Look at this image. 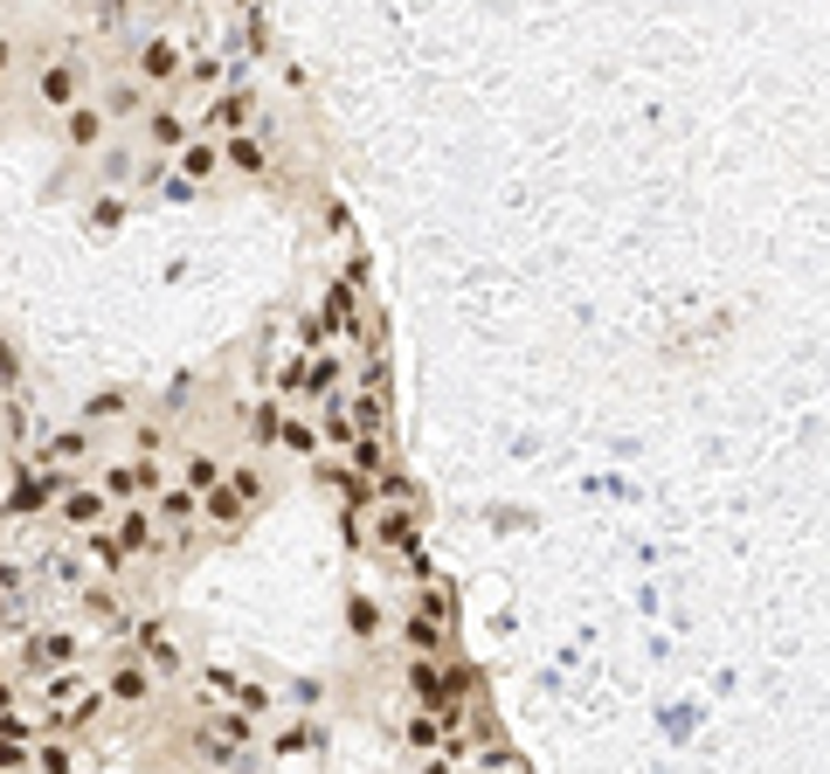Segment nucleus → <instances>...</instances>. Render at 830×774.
Here are the masks:
<instances>
[{"label": "nucleus", "mask_w": 830, "mask_h": 774, "mask_svg": "<svg viewBox=\"0 0 830 774\" xmlns=\"http://www.w3.org/2000/svg\"><path fill=\"white\" fill-rule=\"evenodd\" d=\"M104 698H111V706H146V698H153V664H139V657H118V664H111Z\"/></svg>", "instance_id": "nucleus-8"}, {"label": "nucleus", "mask_w": 830, "mask_h": 774, "mask_svg": "<svg viewBox=\"0 0 830 774\" xmlns=\"http://www.w3.org/2000/svg\"><path fill=\"white\" fill-rule=\"evenodd\" d=\"M222 166H236L242 180H263L271 174V145H263L256 131H229V139H222Z\"/></svg>", "instance_id": "nucleus-10"}, {"label": "nucleus", "mask_w": 830, "mask_h": 774, "mask_svg": "<svg viewBox=\"0 0 830 774\" xmlns=\"http://www.w3.org/2000/svg\"><path fill=\"white\" fill-rule=\"evenodd\" d=\"M104 484H70V491H55V512H63L70 525H98L104 519Z\"/></svg>", "instance_id": "nucleus-14"}, {"label": "nucleus", "mask_w": 830, "mask_h": 774, "mask_svg": "<svg viewBox=\"0 0 830 774\" xmlns=\"http://www.w3.org/2000/svg\"><path fill=\"white\" fill-rule=\"evenodd\" d=\"M277 753H318V733H305V726H291L285 740H277Z\"/></svg>", "instance_id": "nucleus-26"}, {"label": "nucleus", "mask_w": 830, "mask_h": 774, "mask_svg": "<svg viewBox=\"0 0 830 774\" xmlns=\"http://www.w3.org/2000/svg\"><path fill=\"white\" fill-rule=\"evenodd\" d=\"M277 443L291 449V457H318V422H305V415H285V422H277Z\"/></svg>", "instance_id": "nucleus-19"}, {"label": "nucleus", "mask_w": 830, "mask_h": 774, "mask_svg": "<svg viewBox=\"0 0 830 774\" xmlns=\"http://www.w3.org/2000/svg\"><path fill=\"white\" fill-rule=\"evenodd\" d=\"M201 691H208V698H229L236 712H263V691H256V685H242V677H236V671H222V664H208V671H201Z\"/></svg>", "instance_id": "nucleus-13"}, {"label": "nucleus", "mask_w": 830, "mask_h": 774, "mask_svg": "<svg viewBox=\"0 0 830 774\" xmlns=\"http://www.w3.org/2000/svg\"><path fill=\"white\" fill-rule=\"evenodd\" d=\"M55 491H63L55 478H14V491L0 498V512H8V519H35V512H49V505H55Z\"/></svg>", "instance_id": "nucleus-11"}, {"label": "nucleus", "mask_w": 830, "mask_h": 774, "mask_svg": "<svg viewBox=\"0 0 830 774\" xmlns=\"http://www.w3.org/2000/svg\"><path fill=\"white\" fill-rule=\"evenodd\" d=\"M90 221H98V229H118V221H125V201H118V194H104L98 207H90Z\"/></svg>", "instance_id": "nucleus-25"}, {"label": "nucleus", "mask_w": 830, "mask_h": 774, "mask_svg": "<svg viewBox=\"0 0 830 774\" xmlns=\"http://www.w3.org/2000/svg\"><path fill=\"white\" fill-rule=\"evenodd\" d=\"M104 125H111V118H104V104H84V98H77V104L63 111V139L77 145V153H90V145H104Z\"/></svg>", "instance_id": "nucleus-12"}, {"label": "nucleus", "mask_w": 830, "mask_h": 774, "mask_svg": "<svg viewBox=\"0 0 830 774\" xmlns=\"http://www.w3.org/2000/svg\"><path fill=\"white\" fill-rule=\"evenodd\" d=\"M35 98H42L49 111H70L84 98V77H77V63H49L42 69V84H35Z\"/></svg>", "instance_id": "nucleus-15"}, {"label": "nucleus", "mask_w": 830, "mask_h": 774, "mask_svg": "<svg viewBox=\"0 0 830 774\" xmlns=\"http://www.w3.org/2000/svg\"><path fill=\"white\" fill-rule=\"evenodd\" d=\"M153 491H160V464L153 457H131V464L104 470V498L111 505H139V498H153Z\"/></svg>", "instance_id": "nucleus-4"}, {"label": "nucleus", "mask_w": 830, "mask_h": 774, "mask_svg": "<svg viewBox=\"0 0 830 774\" xmlns=\"http://www.w3.org/2000/svg\"><path fill=\"white\" fill-rule=\"evenodd\" d=\"M180 69H187V49L174 42V35H153V42H139V77L146 90H160V84H180Z\"/></svg>", "instance_id": "nucleus-5"}, {"label": "nucleus", "mask_w": 830, "mask_h": 774, "mask_svg": "<svg viewBox=\"0 0 830 774\" xmlns=\"http://www.w3.org/2000/svg\"><path fill=\"white\" fill-rule=\"evenodd\" d=\"M146 139L174 153V145L187 139V111H180V104H153V111H146Z\"/></svg>", "instance_id": "nucleus-16"}, {"label": "nucleus", "mask_w": 830, "mask_h": 774, "mask_svg": "<svg viewBox=\"0 0 830 774\" xmlns=\"http://www.w3.org/2000/svg\"><path fill=\"white\" fill-rule=\"evenodd\" d=\"M277 422H285V408H277V402H256V415H250L256 449H271V443H277Z\"/></svg>", "instance_id": "nucleus-22"}, {"label": "nucleus", "mask_w": 830, "mask_h": 774, "mask_svg": "<svg viewBox=\"0 0 830 774\" xmlns=\"http://www.w3.org/2000/svg\"><path fill=\"white\" fill-rule=\"evenodd\" d=\"M402 733H408L415 753H443V712H437V706H415Z\"/></svg>", "instance_id": "nucleus-17"}, {"label": "nucleus", "mask_w": 830, "mask_h": 774, "mask_svg": "<svg viewBox=\"0 0 830 774\" xmlns=\"http://www.w3.org/2000/svg\"><path fill=\"white\" fill-rule=\"evenodd\" d=\"M208 125H215V131H250L256 125V90L250 84L215 90V98H208Z\"/></svg>", "instance_id": "nucleus-7"}, {"label": "nucleus", "mask_w": 830, "mask_h": 774, "mask_svg": "<svg viewBox=\"0 0 830 774\" xmlns=\"http://www.w3.org/2000/svg\"><path fill=\"white\" fill-rule=\"evenodd\" d=\"M180 77H187V90H215V84H222V55H194Z\"/></svg>", "instance_id": "nucleus-21"}, {"label": "nucleus", "mask_w": 830, "mask_h": 774, "mask_svg": "<svg viewBox=\"0 0 830 774\" xmlns=\"http://www.w3.org/2000/svg\"><path fill=\"white\" fill-rule=\"evenodd\" d=\"M215 478H222V464H215V457H187V464H180V484H194V491H208Z\"/></svg>", "instance_id": "nucleus-23"}, {"label": "nucleus", "mask_w": 830, "mask_h": 774, "mask_svg": "<svg viewBox=\"0 0 830 774\" xmlns=\"http://www.w3.org/2000/svg\"><path fill=\"white\" fill-rule=\"evenodd\" d=\"M8 706H14V691H8V685H0V720H8Z\"/></svg>", "instance_id": "nucleus-28"}, {"label": "nucleus", "mask_w": 830, "mask_h": 774, "mask_svg": "<svg viewBox=\"0 0 830 774\" xmlns=\"http://www.w3.org/2000/svg\"><path fill=\"white\" fill-rule=\"evenodd\" d=\"M77 657H84V636L77 630H35L28 644H22V671L28 677H49V671L77 664Z\"/></svg>", "instance_id": "nucleus-3"}, {"label": "nucleus", "mask_w": 830, "mask_h": 774, "mask_svg": "<svg viewBox=\"0 0 830 774\" xmlns=\"http://www.w3.org/2000/svg\"><path fill=\"white\" fill-rule=\"evenodd\" d=\"M256 498H263V470L256 464H236V470H222V478L201 491V519L208 525H236Z\"/></svg>", "instance_id": "nucleus-1"}, {"label": "nucleus", "mask_w": 830, "mask_h": 774, "mask_svg": "<svg viewBox=\"0 0 830 774\" xmlns=\"http://www.w3.org/2000/svg\"><path fill=\"white\" fill-rule=\"evenodd\" d=\"M153 540H160V519L146 512V498H139V505H125L118 525H111V546H118L125 560H139V554H153Z\"/></svg>", "instance_id": "nucleus-6"}, {"label": "nucleus", "mask_w": 830, "mask_h": 774, "mask_svg": "<svg viewBox=\"0 0 830 774\" xmlns=\"http://www.w3.org/2000/svg\"><path fill=\"white\" fill-rule=\"evenodd\" d=\"M8 69H14V42H8V35H0V77H8Z\"/></svg>", "instance_id": "nucleus-27"}, {"label": "nucleus", "mask_w": 830, "mask_h": 774, "mask_svg": "<svg viewBox=\"0 0 830 774\" xmlns=\"http://www.w3.org/2000/svg\"><path fill=\"white\" fill-rule=\"evenodd\" d=\"M98 104H104V118H139V111H146V84L139 77H118Z\"/></svg>", "instance_id": "nucleus-18"}, {"label": "nucleus", "mask_w": 830, "mask_h": 774, "mask_svg": "<svg viewBox=\"0 0 830 774\" xmlns=\"http://www.w3.org/2000/svg\"><path fill=\"white\" fill-rule=\"evenodd\" d=\"M450 622H457V601H450V588H423V601L408 609V650H429L437 657L450 644Z\"/></svg>", "instance_id": "nucleus-2"}, {"label": "nucleus", "mask_w": 830, "mask_h": 774, "mask_svg": "<svg viewBox=\"0 0 830 774\" xmlns=\"http://www.w3.org/2000/svg\"><path fill=\"white\" fill-rule=\"evenodd\" d=\"M153 498H160V512H153V519H166V525H180V519H194V512H201V491H194V484H174V491L160 484Z\"/></svg>", "instance_id": "nucleus-20"}, {"label": "nucleus", "mask_w": 830, "mask_h": 774, "mask_svg": "<svg viewBox=\"0 0 830 774\" xmlns=\"http://www.w3.org/2000/svg\"><path fill=\"white\" fill-rule=\"evenodd\" d=\"M347 622H353V636H381V609H374L367 595H361V601L347 609Z\"/></svg>", "instance_id": "nucleus-24"}, {"label": "nucleus", "mask_w": 830, "mask_h": 774, "mask_svg": "<svg viewBox=\"0 0 830 774\" xmlns=\"http://www.w3.org/2000/svg\"><path fill=\"white\" fill-rule=\"evenodd\" d=\"M174 166H180L187 187H208V180L222 174V145H215V139H180V145H174Z\"/></svg>", "instance_id": "nucleus-9"}]
</instances>
